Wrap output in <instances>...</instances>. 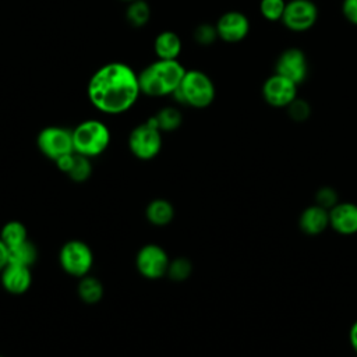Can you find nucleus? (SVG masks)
I'll return each mask as SVG.
<instances>
[{
	"label": "nucleus",
	"mask_w": 357,
	"mask_h": 357,
	"mask_svg": "<svg viewBox=\"0 0 357 357\" xmlns=\"http://www.w3.org/2000/svg\"><path fill=\"white\" fill-rule=\"evenodd\" d=\"M86 93L92 106L99 112L124 113L132 107L141 93L138 74L126 63H107L92 74Z\"/></svg>",
	"instance_id": "obj_1"
},
{
	"label": "nucleus",
	"mask_w": 357,
	"mask_h": 357,
	"mask_svg": "<svg viewBox=\"0 0 357 357\" xmlns=\"http://www.w3.org/2000/svg\"><path fill=\"white\" fill-rule=\"evenodd\" d=\"M185 71L187 70L178 60L158 59L138 74L141 93L148 96L173 95Z\"/></svg>",
	"instance_id": "obj_2"
},
{
	"label": "nucleus",
	"mask_w": 357,
	"mask_h": 357,
	"mask_svg": "<svg viewBox=\"0 0 357 357\" xmlns=\"http://www.w3.org/2000/svg\"><path fill=\"white\" fill-rule=\"evenodd\" d=\"M173 95L184 105L195 109H204L213 102L216 89L208 74L199 70H187Z\"/></svg>",
	"instance_id": "obj_3"
},
{
	"label": "nucleus",
	"mask_w": 357,
	"mask_h": 357,
	"mask_svg": "<svg viewBox=\"0 0 357 357\" xmlns=\"http://www.w3.org/2000/svg\"><path fill=\"white\" fill-rule=\"evenodd\" d=\"M110 144V131L107 126L95 119L81 121L73 130L74 152L86 158L102 155Z\"/></svg>",
	"instance_id": "obj_4"
},
{
	"label": "nucleus",
	"mask_w": 357,
	"mask_h": 357,
	"mask_svg": "<svg viewBox=\"0 0 357 357\" xmlns=\"http://www.w3.org/2000/svg\"><path fill=\"white\" fill-rule=\"evenodd\" d=\"M60 266L66 273L74 278L88 275L93 266V252L82 240L66 241L59 252Z\"/></svg>",
	"instance_id": "obj_5"
},
{
	"label": "nucleus",
	"mask_w": 357,
	"mask_h": 357,
	"mask_svg": "<svg viewBox=\"0 0 357 357\" xmlns=\"http://www.w3.org/2000/svg\"><path fill=\"white\" fill-rule=\"evenodd\" d=\"M128 148L141 160L153 159L162 149V131L149 119L130 132Z\"/></svg>",
	"instance_id": "obj_6"
},
{
	"label": "nucleus",
	"mask_w": 357,
	"mask_h": 357,
	"mask_svg": "<svg viewBox=\"0 0 357 357\" xmlns=\"http://www.w3.org/2000/svg\"><path fill=\"white\" fill-rule=\"evenodd\" d=\"M36 144L39 151L49 159L57 160L59 158L74 152L73 130L59 126H49L39 131Z\"/></svg>",
	"instance_id": "obj_7"
},
{
	"label": "nucleus",
	"mask_w": 357,
	"mask_h": 357,
	"mask_svg": "<svg viewBox=\"0 0 357 357\" xmlns=\"http://www.w3.org/2000/svg\"><path fill=\"white\" fill-rule=\"evenodd\" d=\"M318 20V7L312 0H287L282 24L296 33L310 31Z\"/></svg>",
	"instance_id": "obj_8"
},
{
	"label": "nucleus",
	"mask_w": 357,
	"mask_h": 357,
	"mask_svg": "<svg viewBox=\"0 0 357 357\" xmlns=\"http://www.w3.org/2000/svg\"><path fill=\"white\" fill-rule=\"evenodd\" d=\"M170 259L163 247L146 244L139 248L135 257V266L141 276L155 280L167 275Z\"/></svg>",
	"instance_id": "obj_9"
},
{
	"label": "nucleus",
	"mask_w": 357,
	"mask_h": 357,
	"mask_svg": "<svg viewBox=\"0 0 357 357\" xmlns=\"http://www.w3.org/2000/svg\"><path fill=\"white\" fill-rule=\"evenodd\" d=\"M297 88L298 85L289 78L273 73L264 81L261 92L264 100L269 106L286 109L298 96Z\"/></svg>",
	"instance_id": "obj_10"
},
{
	"label": "nucleus",
	"mask_w": 357,
	"mask_h": 357,
	"mask_svg": "<svg viewBox=\"0 0 357 357\" xmlns=\"http://www.w3.org/2000/svg\"><path fill=\"white\" fill-rule=\"evenodd\" d=\"M275 73L289 78L294 84H303L308 77V60L300 47H287L276 59Z\"/></svg>",
	"instance_id": "obj_11"
},
{
	"label": "nucleus",
	"mask_w": 357,
	"mask_h": 357,
	"mask_svg": "<svg viewBox=\"0 0 357 357\" xmlns=\"http://www.w3.org/2000/svg\"><path fill=\"white\" fill-rule=\"evenodd\" d=\"M215 26L218 31V38L226 43H238L244 40L251 28L248 17L237 10L223 13Z\"/></svg>",
	"instance_id": "obj_12"
},
{
	"label": "nucleus",
	"mask_w": 357,
	"mask_h": 357,
	"mask_svg": "<svg viewBox=\"0 0 357 357\" xmlns=\"http://www.w3.org/2000/svg\"><path fill=\"white\" fill-rule=\"evenodd\" d=\"M0 282L6 291L11 294H24L32 284L31 268L8 262L0 272Z\"/></svg>",
	"instance_id": "obj_13"
},
{
	"label": "nucleus",
	"mask_w": 357,
	"mask_h": 357,
	"mask_svg": "<svg viewBox=\"0 0 357 357\" xmlns=\"http://www.w3.org/2000/svg\"><path fill=\"white\" fill-rule=\"evenodd\" d=\"M329 226L340 234L357 233V205L351 202L336 204L329 209Z\"/></svg>",
	"instance_id": "obj_14"
},
{
	"label": "nucleus",
	"mask_w": 357,
	"mask_h": 357,
	"mask_svg": "<svg viewBox=\"0 0 357 357\" xmlns=\"http://www.w3.org/2000/svg\"><path fill=\"white\" fill-rule=\"evenodd\" d=\"M298 225L305 234L317 236L329 226V211L318 205L308 206L300 215Z\"/></svg>",
	"instance_id": "obj_15"
},
{
	"label": "nucleus",
	"mask_w": 357,
	"mask_h": 357,
	"mask_svg": "<svg viewBox=\"0 0 357 357\" xmlns=\"http://www.w3.org/2000/svg\"><path fill=\"white\" fill-rule=\"evenodd\" d=\"M153 50L158 59L177 60L181 53V39L173 31H163L155 38Z\"/></svg>",
	"instance_id": "obj_16"
},
{
	"label": "nucleus",
	"mask_w": 357,
	"mask_h": 357,
	"mask_svg": "<svg viewBox=\"0 0 357 357\" xmlns=\"http://www.w3.org/2000/svg\"><path fill=\"white\" fill-rule=\"evenodd\" d=\"M145 216L148 222L155 226H166L174 218V206L167 199L156 198L148 204L145 209Z\"/></svg>",
	"instance_id": "obj_17"
},
{
	"label": "nucleus",
	"mask_w": 357,
	"mask_h": 357,
	"mask_svg": "<svg viewBox=\"0 0 357 357\" xmlns=\"http://www.w3.org/2000/svg\"><path fill=\"white\" fill-rule=\"evenodd\" d=\"M77 293L84 303L95 304L103 297V284L98 278L85 275L79 278Z\"/></svg>",
	"instance_id": "obj_18"
},
{
	"label": "nucleus",
	"mask_w": 357,
	"mask_h": 357,
	"mask_svg": "<svg viewBox=\"0 0 357 357\" xmlns=\"http://www.w3.org/2000/svg\"><path fill=\"white\" fill-rule=\"evenodd\" d=\"M8 259L13 264H18V265L31 268L38 259V248L28 238L24 243L8 248Z\"/></svg>",
	"instance_id": "obj_19"
},
{
	"label": "nucleus",
	"mask_w": 357,
	"mask_h": 357,
	"mask_svg": "<svg viewBox=\"0 0 357 357\" xmlns=\"http://www.w3.org/2000/svg\"><path fill=\"white\" fill-rule=\"evenodd\" d=\"M0 238L8 248H11L28 240V230L22 222L10 220L1 227Z\"/></svg>",
	"instance_id": "obj_20"
},
{
	"label": "nucleus",
	"mask_w": 357,
	"mask_h": 357,
	"mask_svg": "<svg viewBox=\"0 0 357 357\" xmlns=\"http://www.w3.org/2000/svg\"><path fill=\"white\" fill-rule=\"evenodd\" d=\"M151 120L160 131H173L180 127L183 117L176 107L167 106L160 109L155 116L151 117Z\"/></svg>",
	"instance_id": "obj_21"
},
{
	"label": "nucleus",
	"mask_w": 357,
	"mask_h": 357,
	"mask_svg": "<svg viewBox=\"0 0 357 357\" xmlns=\"http://www.w3.org/2000/svg\"><path fill=\"white\" fill-rule=\"evenodd\" d=\"M89 159L91 158H86L84 155L74 152L73 162H71L68 170L66 172V174L75 183L86 181L92 174V163Z\"/></svg>",
	"instance_id": "obj_22"
},
{
	"label": "nucleus",
	"mask_w": 357,
	"mask_h": 357,
	"mask_svg": "<svg viewBox=\"0 0 357 357\" xmlns=\"http://www.w3.org/2000/svg\"><path fill=\"white\" fill-rule=\"evenodd\" d=\"M127 21L132 25V26H144L149 18H151V8L148 6L146 1L144 0H134L128 3L127 7V13H126Z\"/></svg>",
	"instance_id": "obj_23"
},
{
	"label": "nucleus",
	"mask_w": 357,
	"mask_h": 357,
	"mask_svg": "<svg viewBox=\"0 0 357 357\" xmlns=\"http://www.w3.org/2000/svg\"><path fill=\"white\" fill-rule=\"evenodd\" d=\"M287 0H259L258 10L262 18L268 22L282 21Z\"/></svg>",
	"instance_id": "obj_24"
},
{
	"label": "nucleus",
	"mask_w": 357,
	"mask_h": 357,
	"mask_svg": "<svg viewBox=\"0 0 357 357\" xmlns=\"http://www.w3.org/2000/svg\"><path fill=\"white\" fill-rule=\"evenodd\" d=\"M192 271V265L187 258H176L173 261H170L169 268H167V276L173 280H184L190 276Z\"/></svg>",
	"instance_id": "obj_25"
},
{
	"label": "nucleus",
	"mask_w": 357,
	"mask_h": 357,
	"mask_svg": "<svg viewBox=\"0 0 357 357\" xmlns=\"http://www.w3.org/2000/svg\"><path fill=\"white\" fill-rule=\"evenodd\" d=\"M286 110H287L289 117L293 121H297V123L305 121L310 117V114H311L310 103L305 99H301L298 96L286 107Z\"/></svg>",
	"instance_id": "obj_26"
},
{
	"label": "nucleus",
	"mask_w": 357,
	"mask_h": 357,
	"mask_svg": "<svg viewBox=\"0 0 357 357\" xmlns=\"http://www.w3.org/2000/svg\"><path fill=\"white\" fill-rule=\"evenodd\" d=\"M194 39L202 45V46H209L218 39V31L215 25L211 24H201L195 28L194 31Z\"/></svg>",
	"instance_id": "obj_27"
},
{
	"label": "nucleus",
	"mask_w": 357,
	"mask_h": 357,
	"mask_svg": "<svg viewBox=\"0 0 357 357\" xmlns=\"http://www.w3.org/2000/svg\"><path fill=\"white\" fill-rule=\"evenodd\" d=\"M315 201L318 206H322L325 209H332L336 204H337V195L336 191L331 187H322L318 190L317 195H315Z\"/></svg>",
	"instance_id": "obj_28"
},
{
	"label": "nucleus",
	"mask_w": 357,
	"mask_h": 357,
	"mask_svg": "<svg viewBox=\"0 0 357 357\" xmlns=\"http://www.w3.org/2000/svg\"><path fill=\"white\" fill-rule=\"evenodd\" d=\"M342 14L347 22L357 26V0H343Z\"/></svg>",
	"instance_id": "obj_29"
},
{
	"label": "nucleus",
	"mask_w": 357,
	"mask_h": 357,
	"mask_svg": "<svg viewBox=\"0 0 357 357\" xmlns=\"http://www.w3.org/2000/svg\"><path fill=\"white\" fill-rule=\"evenodd\" d=\"M8 262H10V259H8V247L0 238V272L7 266Z\"/></svg>",
	"instance_id": "obj_30"
},
{
	"label": "nucleus",
	"mask_w": 357,
	"mask_h": 357,
	"mask_svg": "<svg viewBox=\"0 0 357 357\" xmlns=\"http://www.w3.org/2000/svg\"><path fill=\"white\" fill-rule=\"evenodd\" d=\"M350 343H351V347L357 351V321L353 324V326L350 328Z\"/></svg>",
	"instance_id": "obj_31"
},
{
	"label": "nucleus",
	"mask_w": 357,
	"mask_h": 357,
	"mask_svg": "<svg viewBox=\"0 0 357 357\" xmlns=\"http://www.w3.org/2000/svg\"><path fill=\"white\" fill-rule=\"evenodd\" d=\"M123 1H128L130 3V1H134V0H123Z\"/></svg>",
	"instance_id": "obj_32"
},
{
	"label": "nucleus",
	"mask_w": 357,
	"mask_h": 357,
	"mask_svg": "<svg viewBox=\"0 0 357 357\" xmlns=\"http://www.w3.org/2000/svg\"><path fill=\"white\" fill-rule=\"evenodd\" d=\"M0 357H3V356H0Z\"/></svg>",
	"instance_id": "obj_33"
}]
</instances>
